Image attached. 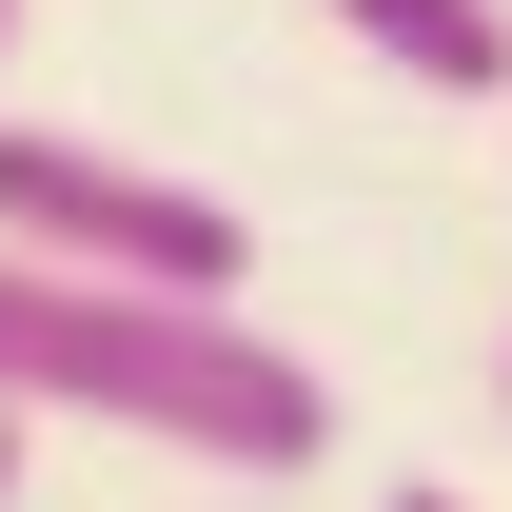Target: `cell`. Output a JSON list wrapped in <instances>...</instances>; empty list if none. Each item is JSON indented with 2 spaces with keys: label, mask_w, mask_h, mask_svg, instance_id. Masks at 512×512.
<instances>
[{
  "label": "cell",
  "mask_w": 512,
  "mask_h": 512,
  "mask_svg": "<svg viewBox=\"0 0 512 512\" xmlns=\"http://www.w3.org/2000/svg\"><path fill=\"white\" fill-rule=\"evenodd\" d=\"M0 414H99V434L197 453L237 493H316V453H335V375L296 335L197 316V296H99L40 256H0Z\"/></svg>",
  "instance_id": "obj_1"
},
{
  "label": "cell",
  "mask_w": 512,
  "mask_h": 512,
  "mask_svg": "<svg viewBox=\"0 0 512 512\" xmlns=\"http://www.w3.org/2000/svg\"><path fill=\"white\" fill-rule=\"evenodd\" d=\"M394 512H453V493H434V473H414V493H394Z\"/></svg>",
  "instance_id": "obj_5"
},
{
  "label": "cell",
  "mask_w": 512,
  "mask_h": 512,
  "mask_svg": "<svg viewBox=\"0 0 512 512\" xmlns=\"http://www.w3.org/2000/svg\"><path fill=\"white\" fill-rule=\"evenodd\" d=\"M0 512H20V414H0Z\"/></svg>",
  "instance_id": "obj_4"
},
{
  "label": "cell",
  "mask_w": 512,
  "mask_h": 512,
  "mask_svg": "<svg viewBox=\"0 0 512 512\" xmlns=\"http://www.w3.org/2000/svg\"><path fill=\"white\" fill-rule=\"evenodd\" d=\"M0 60H20V0H0Z\"/></svg>",
  "instance_id": "obj_7"
},
{
  "label": "cell",
  "mask_w": 512,
  "mask_h": 512,
  "mask_svg": "<svg viewBox=\"0 0 512 512\" xmlns=\"http://www.w3.org/2000/svg\"><path fill=\"white\" fill-rule=\"evenodd\" d=\"M355 60H394L414 99H512V0H316Z\"/></svg>",
  "instance_id": "obj_3"
},
{
  "label": "cell",
  "mask_w": 512,
  "mask_h": 512,
  "mask_svg": "<svg viewBox=\"0 0 512 512\" xmlns=\"http://www.w3.org/2000/svg\"><path fill=\"white\" fill-rule=\"evenodd\" d=\"M237 512H296V493H237Z\"/></svg>",
  "instance_id": "obj_8"
},
{
  "label": "cell",
  "mask_w": 512,
  "mask_h": 512,
  "mask_svg": "<svg viewBox=\"0 0 512 512\" xmlns=\"http://www.w3.org/2000/svg\"><path fill=\"white\" fill-rule=\"evenodd\" d=\"M0 256L99 276V296H197V316L256 296V217L237 197L158 178V158H119V138H79V119H0Z\"/></svg>",
  "instance_id": "obj_2"
},
{
  "label": "cell",
  "mask_w": 512,
  "mask_h": 512,
  "mask_svg": "<svg viewBox=\"0 0 512 512\" xmlns=\"http://www.w3.org/2000/svg\"><path fill=\"white\" fill-rule=\"evenodd\" d=\"M493 414H512V335H493Z\"/></svg>",
  "instance_id": "obj_6"
}]
</instances>
